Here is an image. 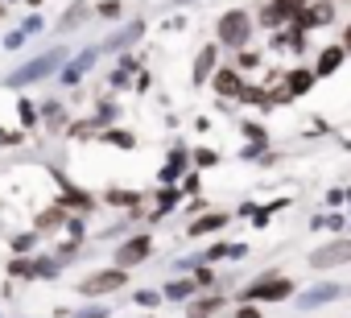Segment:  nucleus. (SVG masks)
I'll return each mask as SVG.
<instances>
[{
    "mask_svg": "<svg viewBox=\"0 0 351 318\" xmlns=\"http://www.w3.org/2000/svg\"><path fill=\"white\" fill-rule=\"evenodd\" d=\"M54 66V54H46V58H38V62H29V66H21L17 75H13V83H29V79H42L46 71Z\"/></svg>",
    "mask_w": 351,
    "mask_h": 318,
    "instance_id": "6",
    "label": "nucleus"
},
{
    "mask_svg": "<svg viewBox=\"0 0 351 318\" xmlns=\"http://www.w3.org/2000/svg\"><path fill=\"white\" fill-rule=\"evenodd\" d=\"M310 83H314V75H310V71H293L285 87H289V95H302V91H310Z\"/></svg>",
    "mask_w": 351,
    "mask_h": 318,
    "instance_id": "11",
    "label": "nucleus"
},
{
    "mask_svg": "<svg viewBox=\"0 0 351 318\" xmlns=\"http://www.w3.org/2000/svg\"><path fill=\"white\" fill-rule=\"evenodd\" d=\"M87 318H104V310H91V314H87Z\"/></svg>",
    "mask_w": 351,
    "mask_h": 318,
    "instance_id": "25",
    "label": "nucleus"
},
{
    "mask_svg": "<svg viewBox=\"0 0 351 318\" xmlns=\"http://www.w3.org/2000/svg\"><path fill=\"white\" fill-rule=\"evenodd\" d=\"M347 46H351V29H347Z\"/></svg>",
    "mask_w": 351,
    "mask_h": 318,
    "instance_id": "26",
    "label": "nucleus"
},
{
    "mask_svg": "<svg viewBox=\"0 0 351 318\" xmlns=\"http://www.w3.org/2000/svg\"><path fill=\"white\" fill-rule=\"evenodd\" d=\"M9 269H13V277H34V260H21V256H17Z\"/></svg>",
    "mask_w": 351,
    "mask_h": 318,
    "instance_id": "16",
    "label": "nucleus"
},
{
    "mask_svg": "<svg viewBox=\"0 0 351 318\" xmlns=\"http://www.w3.org/2000/svg\"><path fill=\"white\" fill-rule=\"evenodd\" d=\"M228 223V215H207V219H195L191 223V236H207V232H215V228H223Z\"/></svg>",
    "mask_w": 351,
    "mask_h": 318,
    "instance_id": "9",
    "label": "nucleus"
},
{
    "mask_svg": "<svg viewBox=\"0 0 351 318\" xmlns=\"http://www.w3.org/2000/svg\"><path fill=\"white\" fill-rule=\"evenodd\" d=\"M339 62H343V50H339V46H335V50H322V58H318V71H314V75H330Z\"/></svg>",
    "mask_w": 351,
    "mask_h": 318,
    "instance_id": "10",
    "label": "nucleus"
},
{
    "mask_svg": "<svg viewBox=\"0 0 351 318\" xmlns=\"http://www.w3.org/2000/svg\"><path fill=\"white\" fill-rule=\"evenodd\" d=\"M211 66H215V50H203V54H199V62H195V79H207V75H211Z\"/></svg>",
    "mask_w": 351,
    "mask_h": 318,
    "instance_id": "13",
    "label": "nucleus"
},
{
    "mask_svg": "<svg viewBox=\"0 0 351 318\" xmlns=\"http://www.w3.org/2000/svg\"><path fill=\"white\" fill-rule=\"evenodd\" d=\"M0 145H17V132H5V128H0Z\"/></svg>",
    "mask_w": 351,
    "mask_h": 318,
    "instance_id": "24",
    "label": "nucleus"
},
{
    "mask_svg": "<svg viewBox=\"0 0 351 318\" xmlns=\"http://www.w3.org/2000/svg\"><path fill=\"white\" fill-rule=\"evenodd\" d=\"M191 289H195V281H173V285H165V297L182 302V297H191Z\"/></svg>",
    "mask_w": 351,
    "mask_h": 318,
    "instance_id": "15",
    "label": "nucleus"
},
{
    "mask_svg": "<svg viewBox=\"0 0 351 318\" xmlns=\"http://www.w3.org/2000/svg\"><path fill=\"white\" fill-rule=\"evenodd\" d=\"M108 140H112V145H120V149H128V145H132V136H124V132H108Z\"/></svg>",
    "mask_w": 351,
    "mask_h": 318,
    "instance_id": "18",
    "label": "nucleus"
},
{
    "mask_svg": "<svg viewBox=\"0 0 351 318\" xmlns=\"http://www.w3.org/2000/svg\"><path fill=\"white\" fill-rule=\"evenodd\" d=\"M99 13L112 21V17H120V0H104V5H99Z\"/></svg>",
    "mask_w": 351,
    "mask_h": 318,
    "instance_id": "17",
    "label": "nucleus"
},
{
    "mask_svg": "<svg viewBox=\"0 0 351 318\" xmlns=\"http://www.w3.org/2000/svg\"><path fill=\"white\" fill-rule=\"evenodd\" d=\"M219 306H223L219 297H195V302L186 306V314H191V318H211V314H215Z\"/></svg>",
    "mask_w": 351,
    "mask_h": 318,
    "instance_id": "7",
    "label": "nucleus"
},
{
    "mask_svg": "<svg viewBox=\"0 0 351 318\" xmlns=\"http://www.w3.org/2000/svg\"><path fill=\"white\" fill-rule=\"evenodd\" d=\"M124 269H108V273H95V277H87L79 289L83 293H116V289H124Z\"/></svg>",
    "mask_w": 351,
    "mask_h": 318,
    "instance_id": "3",
    "label": "nucleus"
},
{
    "mask_svg": "<svg viewBox=\"0 0 351 318\" xmlns=\"http://www.w3.org/2000/svg\"><path fill=\"white\" fill-rule=\"evenodd\" d=\"M145 256H149V240H145V236H136L132 244H120L116 265H120V269H128V265H136V260H145Z\"/></svg>",
    "mask_w": 351,
    "mask_h": 318,
    "instance_id": "5",
    "label": "nucleus"
},
{
    "mask_svg": "<svg viewBox=\"0 0 351 318\" xmlns=\"http://www.w3.org/2000/svg\"><path fill=\"white\" fill-rule=\"evenodd\" d=\"M157 302H161V297H157V293H149V289H145V293H136V306H157Z\"/></svg>",
    "mask_w": 351,
    "mask_h": 318,
    "instance_id": "21",
    "label": "nucleus"
},
{
    "mask_svg": "<svg viewBox=\"0 0 351 318\" xmlns=\"http://www.w3.org/2000/svg\"><path fill=\"white\" fill-rule=\"evenodd\" d=\"M21 120H25V124H34V120H38V112H34V103H21Z\"/></svg>",
    "mask_w": 351,
    "mask_h": 318,
    "instance_id": "22",
    "label": "nucleus"
},
{
    "mask_svg": "<svg viewBox=\"0 0 351 318\" xmlns=\"http://www.w3.org/2000/svg\"><path fill=\"white\" fill-rule=\"evenodd\" d=\"M219 38H223L228 46H244V42H248V17H244L240 9H232V13L219 21Z\"/></svg>",
    "mask_w": 351,
    "mask_h": 318,
    "instance_id": "2",
    "label": "nucleus"
},
{
    "mask_svg": "<svg viewBox=\"0 0 351 318\" xmlns=\"http://www.w3.org/2000/svg\"><path fill=\"white\" fill-rule=\"evenodd\" d=\"M215 91L219 95H240V75L236 71H219L215 75Z\"/></svg>",
    "mask_w": 351,
    "mask_h": 318,
    "instance_id": "8",
    "label": "nucleus"
},
{
    "mask_svg": "<svg viewBox=\"0 0 351 318\" xmlns=\"http://www.w3.org/2000/svg\"><path fill=\"white\" fill-rule=\"evenodd\" d=\"M211 281H215V273H211V269H199V273H195V285H211Z\"/></svg>",
    "mask_w": 351,
    "mask_h": 318,
    "instance_id": "20",
    "label": "nucleus"
},
{
    "mask_svg": "<svg viewBox=\"0 0 351 318\" xmlns=\"http://www.w3.org/2000/svg\"><path fill=\"white\" fill-rule=\"evenodd\" d=\"M289 293H293V281L277 277V273H269V277H261V281L248 285V297H256V302H285Z\"/></svg>",
    "mask_w": 351,
    "mask_h": 318,
    "instance_id": "1",
    "label": "nucleus"
},
{
    "mask_svg": "<svg viewBox=\"0 0 351 318\" xmlns=\"http://www.w3.org/2000/svg\"><path fill=\"white\" fill-rule=\"evenodd\" d=\"M236 318H261V310L256 306H244V310H236Z\"/></svg>",
    "mask_w": 351,
    "mask_h": 318,
    "instance_id": "23",
    "label": "nucleus"
},
{
    "mask_svg": "<svg viewBox=\"0 0 351 318\" xmlns=\"http://www.w3.org/2000/svg\"><path fill=\"white\" fill-rule=\"evenodd\" d=\"M66 219V207H58V211H46L42 219H38V232H50V228H58Z\"/></svg>",
    "mask_w": 351,
    "mask_h": 318,
    "instance_id": "14",
    "label": "nucleus"
},
{
    "mask_svg": "<svg viewBox=\"0 0 351 318\" xmlns=\"http://www.w3.org/2000/svg\"><path fill=\"white\" fill-rule=\"evenodd\" d=\"M13 248H17V252H29V248H34V236H17Z\"/></svg>",
    "mask_w": 351,
    "mask_h": 318,
    "instance_id": "19",
    "label": "nucleus"
},
{
    "mask_svg": "<svg viewBox=\"0 0 351 318\" xmlns=\"http://www.w3.org/2000/svg\"><path fill=\"white\" fill-rule=\"evenodd\" d=\"M347 260H351V240H335V244H326L310 256L314 269H330V265H347Z\"/></svg>",
    "mask_w": 351,
    "mask_h": 318,
    "instance_id": "4",
    "label": "nucleus"
},
{
    "mask_svg": "<svg viewBox=\"0 0 351 318\" xmlns=\"http://www.w3.org/2000/svg\"><path fill=\"white\" fill-rule=\"evenodd\" d=\"M330 297H339V289H335V285H318V289H310V293L302 297V306H318V302H330Z\"/></svg>",
    "mask_w": 351,
    "mask_h": 318,
    "instance_id": "12",
    "label": "nucleus"
}]
</instances>
